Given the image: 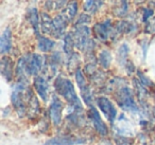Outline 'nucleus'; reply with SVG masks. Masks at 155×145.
<instances>
[{
    "mask_svg": "<svg viewBox=\"0 0 155 145\" xmlns=\"http://www.w3.org/2000/svg\"><path fill=\"white\" fill-rule=\"evenodd\" d=\"M127 53H129V47L124 44V45L121 46V48L118 51V60H120L121 63H124L125 60H127Z\"/></svg>",
    "mask_w": 155,
    "mask_h": 145,
    "instance_id": "a878e982",
    "label": "nucleus"
},
{
    "mask_svg": "<svg viewBox=\"0 0 155 145\" xmlns=\"http://www.w3.org/2000/svg\"><path fill=\"white\" fill-rule=\"evenodd\" d=\"M12 48V34L10 28H7L3 31L1 38H0V53L5 54L11 51Z\"/></svg>",
    "mask_w": 155,
    "mask_h": 145,
    "instance_id": "ddd939ff",
    "label": "nucleus"
},
{
    "mask_svg": "<svg viewBox=\"0 0 155 145\" xmlns=\"http://www.w3.org/2000/svg\"><path fill=\"white\" fill-rule=\"evenodd\" d=\"M1 73L7 81H11L13 77V63L8 56H3L1 58Z\"/></svg>",
    "mask_w": 155,
    "mask_h": 145,
    "instance_id": "4468645a",
    "label": "nucleus"
},
{
    "mask_svg": "<svg viewBox=\"0 0 155 145\" xmlns=\"http://www.w3.org/2000/svg\"><path fill=\"white\" fill-rule=\"evenodd\" d=\"M45 65V58L39 54H32L27 56V69L29 75H37Z\"/></svg>",
    "mask_w": 155,
    "mask_h": 145,
    "instance_id": "6e6552de",
    "label": "nucleus"
},
{
    "mask_svg": "<svg viewBox=\"0 0 155 145\" xmlns=\"http://www.w3.org/2000/svg\"><path fill=\"white\" fill-rule=\"evenodd\" d=\"M116 98L118 105L123 110L133 113H137L139 111L137 105H136L135 100H134L133 92H132V90L129 87L121 88L118 91V93H117Z\"/></svg>",
    "mask_w": 155,
    "mask_h": 145,
    "instance_id": "7ed1b4c3",
    "label": "nucleus"
},
{
    "mask_svg": "<svg viewBox=\"0 0 155 145\" xmlns=\"http://www.w3.org/2000/svg\"><path fill=\"white\" fill-rule=\"evenodd\" d=\"M29 18H30V22L35 31V34L39 37V19L36 9H31L29 11Z\"/></svg>",
    "mask_w": 155,
    "mask_h": 145,
    "instance_id": "6ab92c4d",
    "label": "nucleus"
},
{
    "mask_svg": "<svg viewBox=\"0 0 155 145\" xmlns=\"http://www.w3.org/2000/svg\"><path fill=\"white\" fill-rule=\"evenodd\" d=\"M75 79H77V84L79 86L80 89H83L84 87H86V81H85V76L82 73V71L80 69H78L75 72Z\"/></svg>",
    "mask_w": 155,
    "mask_h": 145,
    "instance_id": "b1692460",
    "label": "nucleus"
},
{
    "mask_svg": "<svg viewBox=\"0 0 155 145\" xmlns=\"http://www.w3.org/2000/svg\"><path fill=\"white\" fill-rule=\"evenodd\" d=\"M54 87L60 95H62L67 102L69 103L70 107L75 108H82V105L77 95V92L73 87V84L68 79L63 76H58L54 82Z\"/></svg>",
    "mask_w": 155,
    "mask_h": 145,
    "instance_id": "f257e3e1",
    "label": "nucleus"
},
{
    "mask_svg": "<svg viewBox=\"0 0 155 145\" xmlns=\"http://www.w3.org/2000/svg\"><path fill=\"white\" fill-rule=\"evenodd\" d=\"M66 3V0H56V9H61Z\"/></svg>",
    "mask_w": 155,
    "mask_h": 145,
    "instance_id": "c756f323",
    "label": "nucleus"
},
{
    "mask_svg": "<svg viewBox=\"0 0 155 145\" xmlns=\"http://www.w3.org/2000/svg\"><path fill=\"white\" fill-rule=\"evenodd\" d=\"M89 21H91V17H89L88 15H86V14H84V15L81 16L80 19L78 20L77 24H88Z\"/></svg>",
    "mask_w": 155,
    "mask_h": 145,
    "instance_id": "cd10ccee",
    "label": "nucleus"
},
{
    "mask_svg": "<svg viewBox=\"0 0 155 145\" xmlns=\"http://www.w3.org/2000/svg\"><path fill=\"white\" fill-rule=\"evenodd\" d=\"M85 142H86L85 139L78 138V137L60 136V137H54V138L46 141L44 143V145H78V144H83Z\"/></svg>",
    "mask_w": 155,
    "mask_h": 145,
    "instance_id": "1a4fd4ad",
    "label": "nucleus"
},
{
    "mask_svg": "<svg viewBox=\"0 0 155 145\" xmlns=\"http://www.w3.org/2000/svg\"><path fill=\"white\" fill-rule=\"evenodd\" d=\"M34 88L36 90L37 94L41 96V98L44 101V102H47L48 101V83L46 81L45 77L43 76H35L34 79Z\"/></svg>",
    "mask_w": 155,
    "mask_h": 145,
    "instance_id": "9d476101",
    "label": "nucleus"
},
{
    "mask_svg": "<svg viewBox=\"0 0 155 145\" xmlns=\"http://www.w3.org/2000/svg\"><path fill=\"white\" fill-rule=\"evenodd\" d=\"M146 31L148 33H154L155 32V18H153L152 20H150V21L148 22Z\"/></svg>",
    "mask_w": 155,
    "mask_h": 145,
    "instance_id": "bb28decb",
    "label": "nucleus"
},
{
    "mask_svg": "<svg viewBox=\"0 0 155 145\" xmlns=\"http://www.w3.org/2000/svg\"><path fill=\"white\" fill-rule=\"evenodd\" d=\"M28 113L30 117H36V114L39 111V105H38V101H37L36 96H34V94L31 93L30 98L28 101Z\"/></svg>",
    "mask_w": 155,
    "mask_h": 145,
    "instance_id": "a211bd4d",
    "label": "nucleus"
},
{
    "mask_svg": "<svg viewBox=\"0 0 155 145\" xmlns=\"http://www.w3.org/2000/svg\"><path fill=\"white\" fill-rule=\"evenodd\" d=\"M99 62L103 68H108L112 63V54L107 51V50H103V51L100 52L99 55Z\"/></svg>",
    "mask_w": 155,
    "mask_h": 145,
    "instance_id": "aec40b11",
    "label": "nucleus"
},
{
    "mask_svg": "<svg viewBox=\"0 0 155 145\" xmlns=\"http://www.w3.org/2000/svg\"><path fill=\"white\" fill-rule=\"evenodd\" d=\"M96 33V36L100 39L101 41H106L110 37V21H105V22H102V24H97L94 28Z\"/></svg>",
    "mask_w": 155,
    "mask_h": 145,
    "instance_id": "f8f14e48",
    "label": "nucleus"
},
{
    "mask_svg": "<svg viewBox=\"0 0 155 145\" xmlns=\"http://www.w3.org/2000/svg\"><path fill=\"white\" fill-rule=\"evenodd\" d=\"M64 50L67 54H71L72 53V50L73 47H75L74 45V40H73V36L71 33H69L68 35H66L65 37V40H64Z\"/></svg>",
    "mask_w": 155,
    "mask_h": 145,
    "instance_id": "4be33fe9",
    "label": "nucleus"
},
{
    "mask_svg": "<svg viewBox=\"0 0 155 145\" xmlns=\"http://www.w3.org/2000/svg\"><path fill=\"white\" fill-rule=\"evenodd\" d=\"M30 94L31 90H29L27 87V82H18L17 85L14 87L11 101L19 117H24L26 114V98L28 100Z\"/></svg>",
    "mask_w": 155,
    "mask_h": 145,
    "instance_id": "f03ea898",
    "label": "nucleus"
},
{
    "mask_svg": "<svg viewBox=\"0 0 155 145\" xmlns=\"http://www.w3.org/2000/svg\"><path fill=\"white\" fill-rule=\"evenodd\" d=\"M81 92H82V98H83V100H84L85 104H86L87 106H89V108L93 107L94 96L88 86H86V87H84L83 89H81Z\"/></svg>",
    "mask_w": 155,
    "mask_h": 145,
    "instance_id": "412c9836",
    "label": "nucleus"
},
{
    "mask_svg": "<svg viewBox=\"0 0 155 145\" xmlns=\"http://www.w3.org/2000/svg\"><path fill=\"white\" fill-rule=\"evenodd\" d=\"M138 75H139V77H140V81H141V84L144 86V87L152 85V83L150 82V79H148L146 76H143V75L141 74V72H138Z\"/></svg>",
    "mask_w": 155,
    "mask_h": 145,
    "instance_id": "c85d7f7f",
    "label": "nucleus"
},
{
    "mask_svg": "<svg viewBox=\"0 0 155 145\" xmlns=\"http://www.w3.org/2000/svg\"><path fill=\"white\" fill-rule=\"evenodd\" d=\"M54 28H55V37H61L66 31L67 20L64 18L63 15H58L53 19Z\"/></svg>",
    "mask_w": 155,
    "mask_h": 145,
    "instance_id": "dca6fc26",
    "label": "nucleus"
},
{
    "mask_svg": "<svg viewBox=\"0 0 155 145\" xmlns=\"http://www.w3.org/2000/svg\"><path fill=\"white\" fill-rule=\"evenodd\" d=\"M77 12H78V2L75 0H71V1H69L66 5V8L63 11L62 15L64 16V18L67 21H70L77 15Z\"/></svg>",
    "mask_w": 155,
    "mask_h": 145,
    "instance_id": "2eb2a0df",
    "label": "nucleus"
},
{
    "mask_svg": "<svg viewBox=\"0 0 155 145\" xmlns=\"http://www.w3.org/2000/svg\"><path fill=\"white\" fill-rule=\"evenodd\" d=\"M37 46H38V49L41 50V52L47 53V52H50L54 48V46H55V41L52 40V39L47 38V37L39 36Z\"/></svg>",
    "mask_w": 155,
    "mask_h": 145,
    "instance_id": "f3484780",
    "label": "nucleus"
},
{
    "mask_svg": "<svg viewBox=\"0 0 155 145\" xmlns=\"http://www.w3.org/2000/svg\"><path fill=\"white\" fill-rule=\"evenodd\" d=\"M41 32H44L45 34L55 36V28H54L53 19H51V17L46 13H41Z\"/></svg>",
    "mask_w": 155,
    "mask_h": 145,
    "instance_id": "9b49d317",
    "label": "nucleus"
},
{
    "mask_svg": "<svg viewBox=\"0 0 155 145\" xmlns=\"http://www.w3.org/2000/svg\"><path fill=\"white\" fill-rule=\"evenodd\" d=\"M97 105L99 107V109L102 111V113L104 114V117L110 122V123H114L115 119L117 117V110L115 108L114 104L108 100L105 96H100L96 100Z\"/></svg>",
    "mask_w": 155,
    "mask_h": 145,
    "instance_id": "39448f33",
    "label": "nucleus"
},
{
    "mask_svg": "<svg viewBox=\"0 0 155 145\" xmlns=\"http://www.w3.org/2000/svg\"><path fill=\"white\" fill-rule=\"evenodd\" d=\"M154 114H155V112H154Z\"/></svg>",
    "mask_w": 155,
    "mask_h": 145,
    "instance_id": "7c9ffc66",
    "label": "nucleus"
},
{
    "mask_svg": "<svg viewBox=\"0 0 155 145\" xmlns=\"http://www.w3.org/2000/svg\"><path fill=\"white\" fill-rule=\"evenodd\" d=\"M101 2L98 0H86L84 3V10L89 13H95L98 10V8L100 7Z\"/></svg>",
    "mask_w": 155,
    "mask_h": 145,
    "instance_id": "5701e85b",
    "label": "nucleus"
},
{
    "mask_svg": "<svg viewBox=\"0 0 155 145\" xmlns=\"http://www.w3.org/2000/svg\"><path fill=\"white\" fill-rule=\"evenodd\" d=\"M88 117L89 120L91 121V124H93L94 128L96 129V131L98 132L101 136H106L108 132V128L106 126V124L103 122L100 113L98 112V110L95 108V107H91L88 111Z\"/></svg>",
    "mask_w": 155,
    "mask_h": 145,
    "instance_id": "423d86ee",
    "label": "nucleus"
},
{
    "mask_svg": "<svg viewBox=\"0 0 155 145\" xmlns=\"http://www.w3.org/2000/svg\"><path fill=\"white\" fill-rule=\"evenodd\" d=\"M115 143H116V145H132L133 144V139L122 136H117L115 137Z\"/></svg>",
    "mask_w": 155,
    "mask_h": 145,
    "instance_id": "393cba45",
    "label": "nucleus"
},
{
    "mask_svg": "<svg viewBox=\"0 0 155 145\" xmlns=\"http://www.w3.org/2000/svg\"><path fill=\"white\" fill-rule=\"evenodd\" d=\"M72 34V33H71ZM74 45L80 50H87L91 49V44L93 41L89 39V29L85 26L78 27L77 30L72 34Z\"/></svg>",
    "mask_w": 155,
    "mask_h": 145,
    "instance_id": "20e7f679",
    "label": "nucleus"
},
{
    "mask_svg": "<svg viewBox=\"0 0 155 145\" xmlns=\"http://www.w3.org/2000/svg\"><path fill=\"white\" fill-rule=\"evenodd\" d=\"M62 110H63V104L62 101L56 95H52L51 105L49 108V115L51 122L54 126H58L62 122Z\"/></svg>",
    "mask_w": 155,
    "mask_h": 145,
    "instance_id": "0eeeda50",
    "label": "nucleus"
}]
</instances>
